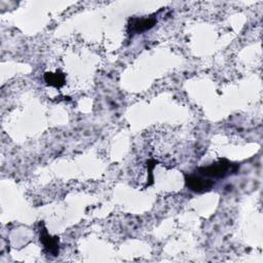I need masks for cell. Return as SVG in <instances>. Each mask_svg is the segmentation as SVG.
<instances>
[{"instance_id": "obj_1", "label": "cell", "mask_w": 263, "mask_h": 263, "mask_svg": "<svg viewBox=\"0 0 263 263\" xmlns=\"http://www.w3.org/2000/svg\"><path fill=\"white\" fill-rule=\"evenodd\" d=\"M238 170L239 165L237 163L231 162L226 158H220L210 165L198 167L196 172L197 174L210 179H223L229 175H235Z\"/></svg>"}, {"instance_id": "obj_2", "label": "cell", "mask_w": 263, "mask_h": 263, "mask_svg": "<svg viewBox=\"0 0 263 263\" xmlns=\"http://www.w3.org/2000/svg\"><path fill=\"white\" fill-rule=\"evenodd\" d=\"M185 185L195 193H203L210 191L214 187L215 182L199 174H185Z\"/></svg>"}, {"instance_id": "obj_3", "label": "cell", "mask_w": 263, "mask_h": 263, "mask_svg": "<svg viewBox=\"0 0 263 263\" xmlns=\"http://www.w3.org/2000/svg\"><path fill=\"white\" fill-rule=\"evenodd\" d=\"M39 239L43 245L45 252L51 256H58L60 253V238L59 236H52L48 233L44 226V223L39 224Z\"/></svg>"}, {"instance_id": "obj_4", "label": "cell", "mask_w": 263, "mask_h": 263, "mask_svg": "<svg viewBox=\"0 0 263 263\" xmlns=\"http://www.w3.org/2000/svg\"><path fill=\"white\" fill-rule=\"evenodd\" d=\"M156 18L154 16L150 17H130L127 24V32L129 34H141L151 28L156 24Z\"/></svg>"}, {"instance_id": "obj_5", "label": "cell", "mask_w": 263, "mask_h": 263, "mask_svg": "<svg viewBox=\"0 0 263 263\" xmlns=\"http://www.w3.org/2000/svg\"><path fill=\"white\" fill-rule=\"evenodd\" d=\"M43 78H44V81L46 82L47 85L53 86L55 88H61L66 83V76L60 70H58L54 73H52V72H45L44 75H43Z\"/></svg>"}]
</instances>
